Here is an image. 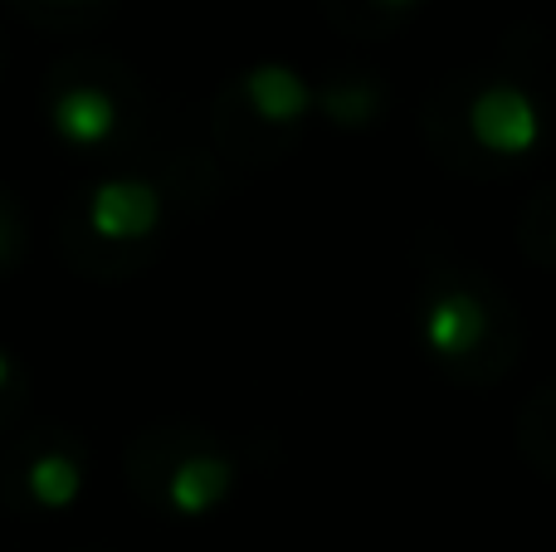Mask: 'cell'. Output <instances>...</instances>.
Returning a JSON list of instances; mask_svg holds the SVG:
<instances>
[{
	"label": "cell",
	"instance_id": "6da1fadb",
	"mask_svg": "<svg viewBox=\"0 0 556 552\" xmlns=\"http://www.w3.org/2000/svg\"><path fill=\"white\" fill-rule=\"evenodd\" d=\"M410 333L440 377L454 387L489 391L518 367L528 328L498 279L450 244H425L415 264Z\"/></svg>",
	"mask_w": 556,
	"mask_h": 552
},
{
	"label": "cell",
	"instance_id": "7a4b0ae2",
	"mask_svg": "<svg viewBox=\"0 0 556 552\" xmlns=\"http://www.w3.org/2000/svg\"><path fill=\"white\" fill-rule=\"evenodd\" d=\"M420 137L444 172L493 181L542 162L552 147V108L522 68H469L430 88Z\"/></svg>",
	"mask_w": 556,
	"mask_h": 552
},
{
	"label": "cell",
	"instance_id": "3957f363",
	"mask_svg": "<svg viewBox=\"0 0 556 552\" xmlns=\"http://www.w3.org/2000/svg\"><path fill=\"white\" fill-rule=\"evenodd\" d=\"M127 485L147 509L166 518H211L240 489V460L215 430L191 421L147 426L127 446Z\"/></svg>",
	"mask_w": 556,
	"mask_h": 552
},
{
	"label": "cell",
	"instance_id": "277c9868",
	"mask_svg": "<svg viewBox=\"0 0 556 552\" xmlns=\"http://www.w3.org/2000/svg\"><path fill=\"white\" fill-rule=\"evenodd\" d=\"M45 98L54 137L78 156H123L142 133V88L108 54L59 59Z\"/></svg>",
	"mask_w": 556,
	"mask_h": 552
},
{
	"label": "cell",
	"instance_id": "5b68a950",
	"mask_svg": "<svg viewBox=\"0 0 556 552\" xmlns=\"http://www.w3.org/2000/svg\"><path fill=\"white\" fill-rule=\"evenodd\" d=\"M313 117V78L283 59H260L215 98V142L235 162H278L298 147Z\"/></svg>",
	"mask_w": 556,
	"mask_h": 552
},
{
	"label": "cell",
	"instance_id": "8992f818",
	"mask_svg": "<svg viewBox=\"0 0 556 552\" xmlns=\"http://www.w3.org/2000/svg\"><path fill=\"white\" fill-rule=\"evenodd\" d=\"M166 211H172V196L152 176H103L84 191L74 225H68V235L78 240V264L93 274L142 269L166 235Z\"/></svg>",
	"mask_w": 556,
	"mask_h": 552
},
{
	"label": "cell",
	"instance_id": "52a82bcc",
	"mask_svg": "<svg viewBox=\"0 0 556 552\" xmlns=\"http://www.w3.org/2000/svg\"><path fill=\"white\" fill-rule=\"evenodd\" d=\"M88 479V455L64 430H35L5 460V494L15 509L39 514H64L78 504Z\"/></svg>",
	"mask_w": 556,
	"mask_h": 552
},
{
	"label": "cell",
	"instance_id": "ba28073f",
	"mask_svg": "<svg viewBox=\"0 0 556 552\" xmlns=\"http://www.w3.org/2000/svg\"><path fill=\"white\" fill-rule=\"evenodd\" d=\"M313 113L337 133H371L391 113V84L381 68L337 64L313 78Z\"/></svg>",
	"mask_w": 556,
	"mask_h": 552
},
{
	"label": "cell",
	"instance_id": "9c48e42d",
	"mask_svg": "<svg viewBox=\"0 0 556 552\" xmlns=\"http://www.w3.org/2000/svg\"><path fill=\"white\" fill-rule=\"evenodd\" d=\"M430 0H323V15L337 35L376 45V39H391L410 25Z\"/></svg>",
	"mask_w": 556,
	"mask_h": 552
},
{
	"label": "cell",
	"instance_id": "30bf717a",
	"mask_svg": "<svg viewBox=\"0 0 556 552\" xmlns=\"http://www.w3.org/2000/svg\"><path fill=\"white\" fill-rule=\"evenodd\" d=\"M518 450L542 479L556 485V381L538 387L518 406Z\"/></svg>",
	"mask_w": 556,
	"mask_h": 552
},
{
	"label": "cell",
	"instance_id": "8fae6325",
	"mask_svg": "<svg viewBox=\"0 0 556 552\" xmlns=\"http://www.w3.org/2000/svg\"><path fill=\"white\" fill-rule=\"evenodd\" d=\"M518 250L528 254L538 269L556 274V181L538 186L518 215Z\"/></svg>",
	"mask_w": 556,
	"mask_h": 552
},
{
	"label": "cell",
	"instance_id": "7c38bea8",
	"mask_svg": "<svg viewBox=\"0 0 556 552\" xmlns=\"http://www.w3.org/2000/svg\"><path fill=\"white\" fill-rule=\"evenodd\" d=\"M25 20L35 25H49V29H84V25H98L117 0H10Z\"/></svg>",
	"mask_w": 556,
	"mask_h": 552
},
{
	"label": "cell",
	"instance_id": "4fadbf2b",
	"mask_svg": "<svg viewBox=\"0 0 556 552\" xmlns=\"http://www.w3.org/2000/svg\"><path fill=\"white\" fill-rule=\"evenodd\" d=\"M20 244H25V225H20V211L5 191H0V274L20 260Z\"/></svg>",
	"mask_w": 556,
	"mask_h": 552
},
{
	"label": "cell",
	"instance_id": "5bb4252c",
	"mask_svg": "<svg viewBox=\"0 0 556 552\" xmlns=\"http://www.w3.org/2000/svg\"><path fill=\"white\" fill-rule=\"evenodd\" d=\"M20 401H25V372H20V362L10 357L5 348H0V426L20 411Z\"/></svg>",
	"mask_w": 556,
	"mask_h": 552
},
{
	"label": "cell",
	"instance_id": "9a60e30c",
	"mask_svg": "<svg viewBox=\"0 0 556 552\" xmlns=\"http://www.w3.org/2000/svg\"><path fill=\"white\" fill-rule=\"evenodd\" d=\"M552 93H556V74H552Z\"/></svg>",
	"mask_w": 556,
	"mask_h": 552
}]
</instances>
